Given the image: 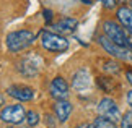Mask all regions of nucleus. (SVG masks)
Segmentation results:
<instances>
[{
	"mask_svg": "<svg viewBox=\"0 0 132 128\" xmlns=\"http://www.w3.org/2000/svg\"><path fill=\"white\" fill-rule=\"evenodd\" d=\"M34 39H36L34 33L28 31V29H20V31L10 33L5 39V44H7V49L10 52H20V50L29 47L34 42Z\"/></svg>",
	"mask_w": 132,
	"mask_h": 128,
	"instance_id": "1",
	"label": "nucleus"
},
{
	"mask_svg": "<svg viewBox=\"0 0 132 128\" xmlns=\"http://www.w3.org/2000/svg\"><path fill=\"white\" fill-rule=\"evenodd\" d=\"M41 45L47 52H65L69 49V41L64 37L62 34L44 31L41 34Z\"/></svg>",
	"mask_w": 132,
	"mask_h": 128,
	"instance_id": "2",
	"label": "nucleus"
},
{
	"mask_svg": "<svg viewBox=\"0 0 132 128\" xmlns=\"http://www.w3.org/2000/svg\"><path fill=\"white\" fill-rule=\"evenodd\" d=\"M103 31H104V36L106 37H109L113 42L122 45V47H130V42L127 39V34H126L124 28L118 24L116 21L113 19H106L103 23Z\"/></svg>",
	"mask_w": 132,
	"mask_h": 128,
	"instance_id": "3",
	"label": "nucleus"
},
{
	"mask_svg": "<svg viewBox=\"0 0 132 128\" xmlns=\"http://www.w3.org/2000/svg\"><path fill=\"white\" fill-rule=\"evenodd\" d=\"M98 42L101 44V47H103L109 55H113V57L119 58V60H127V62L132 60V52L129 50V47H122V45L113 42V41L109 37H106V36H100Z\"/></svg>",
	"mask_w": 132,
	"mask_h": 128,
	"instance_id": "4",
	"label": "nucleus"
},
{
	"mask_svg": "<svg viewBox=\"0 0 132 128\" xmlns=\"http://www.w3.org/2000/svg\"><path fill=\"white\" fill-rule=\"evenodd\" d=\"M0 120L5 122V123H10V125H18L23 120H26V110L20 104L7 105L0 110Z\"/></svg>",
	"mask_w": 132,
	"mask_h": 128,
	"instance_id": "5",
	"label": "nucleus"
},
{
	"mask_svg": "<svg viewBox=\"0 0 132 128\" xmlns=\"http://www.w3.org/2000/svg\"><path fill=\"white\" fill-rule=\"evenodd\" d=\"M98 112H100V115H103V117H106V119H109V120H113V122H118V120L122 119V117H121V112H119L118 104H116L111 97H104V99L100 101Z\"/></svg>",
	"mask_w": 132,
	"mask_h": 128,
	"instance_id": "6",
	"label": "nucleus"
},
{
	"mask_svg": "<svg viewBox=\"0 0 132 128\" xmlns=\"http://www.w3.org/2000/svg\"><path fill=\"white\" fill-rule=\"evenodd\" d=\"M7 93L10 97H13V99H16L20 102H28L34 99V89L29 88V86H10V88L7 89Z\"/></svg>",
	"mask_w": 132,
	"mask_h": 128,
	"instance_id": "7",
	"label": "nucleus"
},
{
	"mask_svg": "<svg viewBox=\"0 0 132 128\" xmlns=\"http://www.w3.org/2000/svg\"><path fill=\"white\" fill-rule=\"evenodd\" d=\"M49 91H51V96H52L55 101L67 99L69 97V84L65 83V80L62 76H55L52 80V83L49 86Z\"/></svg>",
	"mask_w": 132,
	"mask_h": 128,
	"instance_id": "8",
	"label": "nucleus"
},
{
	"mask_svg": "<svg viewBox=\"0 0 132 128\" xmlns=\"http://www.w3.org/2000/svg\"><path fill=\"white\" fill-rule=\"evenodd\" d=\"M77 26H78V19L77 18H69V16L59 19V21L54 23V24H51V28L57 34H72L75 29H77Z\"/></svg>",
	"mask_w": 132,
	"mask_h": 128,
	"instance_id": "9",
	"label": "nucleus"
},
{
	"mask_svg": "<svg viewBox=\"0 0 132 128\" xmlns=\"http://www.w3.org/2000/svg\"><path fill=\"white\" fill-rule=\"evenodd\" d=\"M54 112H55V115H57L59 122H67V119L70 117V114H72V104H70L67 99H59V101H55V104H54Z\"/></svg>",
	"mask_w": 132,
	"mask_h": 128,
	"instance_id": "10",
	"label": "nucleus"
},
{
	"mask_svg": "<svg viewBox=\"0 0 132 128\" xmlns=\"http://www.w3.org/2000/svg\"><path fill=\"white\" fill-rule=\"evenodd\" d=\"M116 15H118V19H119L121 26H122L124 29H127L129 33H132V8L119 7Z\"/></svg>",
	"mask_w": 132,
	"mask_h": 128,
	"instance_id": "11",
	"label": "nucleus"
},
{
	"mask_svg": "<svg viewBox=\"0 0 132 128\" xmlns=\"http://www.w3.org/2000/svg\"><path fill=\"white\" fill-rule=\"evenodd\" d=\"M72 84H73V88L78 89V91L88 88V86H90V75H88V71L85 70V68L78 70L77 73H75V76H73Z\"/></svg>",
	"mask_w": 132,
	"mask_h": 128,
	"instance_id": "12",
	"label": "nucleus"
},
{
	"mask_svg": "<svg viewBox=\"0 0 132 128\" xmlns=\"http://www.w3.org/2000/svg\"><path fill=\"white\" fill-rule=\"evenodd\" d=\"M93 125H95V128H118V126H116V122L106 119V117H103V115L96 117L95 122H93Z\"/></svg>",
	"mask_w": 132,
	"mask_h": 128,
	"instance_id": "13",
	"label": "nucleus"
},
{
	"mask_svg": "<svg viewBox=\"0 0 132 128\" xmlns=\"http://www.w3.org/2000/svg\"><path fill=\"white\" fill-rule=\"evenodd\" d=\"M26 122H28L29 126L38 125V123H39V114H38V112H34V110L26 112Z\"/></svg>",
	"mask_w": 132,
	"mask_h": 128,
	"instance_id": "14",
	"label": "nucleus"
},
{
	"mask_svg": "<svg viewBox=\"0 0 132 128\" xmlns=\"http://www.w3.org/2000/svg\"><path fill=\"white\" fill-rule=\"evenodd\" d=\"M103 70L108 71V73H118V71H119V65L116 63V62H111V60H108V62H104Z\"/></svg>",
	"mask_w": 132,
	"mask_h": 128,
	"instance_id": "15",
	"label": "nucleus"
},
{
	"mask_svg": "<svg viewBox=\"0 0 132 128\" xmlns=\"http://www.w3.org/2000/svg\"><path fill=\"white\" fill-rule=\"evenodd\" d=\"M121 128H132V112H127V114L122 115V119H121Z\"/></svg>",
	"mask_w": 132,
	"mask_h": 128,
	"instance_id": "16",
	"label": "nucleus"
},
{
	"mask_svg": "<svg viewBox=\"0 0 132 128\" xmlns=\"http://www.w3.org/2000/svg\"><path fill=\"white\" fill-rule=\"evenodd\" d=\"M44 19L47 24H51V21H52V12L51 10H44Z\"/></svg>",
	"mask_w": 132,
	"mask_h": 128,
	"instance_id": "17",
	"label": "nucleus"
},
{
	"mask_svg": "<svg viewBox=\"0 0 132 128\" xmlns=\"http://www.w3.org/2000/svg\"><path fill=\"white\" fill-rule=\"evenodd\" d=\"M116 2L118 0H103V5H104V8H114Z\"/></svg>",
	"mask_w": 132,
	"mask_h": 128,
	"instance_id": "18",
	"label": "nucleus"
},
{
	"mask_svg": "<svg viewBox=\"0 0 132 128\" xmlns=\"http://www.w3.org/2000/svg\"><path fill=\"white\" fill-rule=\"evenodd\" d=\"M77 128H95L93 123H82V125H78Z\"/></svg>",
	"mask_w": 132,
	"mask_h": 128,
	"instance_id": "19",
	"label": "nucleus"
},
{
	"mask_svg": "<svg viewBox=\"0 0 132 128\" xmlns=\"http://www.w3.org/2000/svg\"><path fill=\"white\" fill-rule=\"evenodd\" d=\"M127 102H129V105H130V109H132V89L127 93Z\"/></svg>",
	"mask_w": 132,
	"mask_h": 128,
	"instance_id": "20",
	"label": "nucleus"
},
{
	"mask_svg": "<svg viewBox=\"0 0 132 128\" xmlns=\"http://www.w3.org/2000/svg\"><path fill=\"white\" fill-rule=\"evenodd\" d=\"M126 78H127V81H129V83L132 84V70H129L127 73H126Z\"/></svg>",
	"mask_w": 132,
	"mask_h": 128,
	"instance_id": "21",
	"label": "nucleus"
},
{
	"mask_svg": "<svg viewBox=\"0 0 132 128\" xmlns=\"http://www.w3.org/2000/svg\"><path fill=\"white\" fill-rule=\"evenodd\" d=\"M2 105H3V96L0 94V107H2Z\"/></svg>",
	"mask_w": 132,
	"mask_h": 128,
	"instance_id": "22",
	"label": "nucleus"
},
{
	"mask_svg": "<svg viewBox=\"0 0 132 128\" xmlns=\"http://www.w3.org/2000/svg\"><path fill=\"white\" fill-rule=\"evenodd\" d=\"M130 8H132V2H130Z\"/></svg>",
	"mask_w": 132,
	"mask_h": 128,
	"instance_id": "23",
	"label": "nucleus"
},
{
	"mask_svg": "<svg viewBox=\"0 0 132 128\" xmlns=\"http://www.w3.org/2000/svg\"><path fill=\"white\" fill-rule=\"evenodd\" d=\"M10 128H13V126H10Z\"/></svg>",
	"mask_w": 132,
	"mask_h": 128,
	"instance_id": "24",
	"label": "nucleus"
},
{
	"mask_svg": "<svg viewBox=\"0 0 132 128\" xmlns=\"http://www.w3.org/2000/svg\"><path fill=\"white\" fill-rule=\"evenodd\" d=\"M101 2H103V0H101Z\"/></svg>",
	"mask_w": 132,
	"mask_h": 128,
	"instance_id": "25",
	"label": "nucleus"
}]
</instances>
